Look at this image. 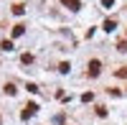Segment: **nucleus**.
<instances>
[{
	"mask_svg": "<svg viewBox=\"0 0 127 125\" xmlns=\"http://www.w3.org/2000/svg\"><path fill=\"white\" fill-rule=\"evenodd\" d=\"M69 69H71V66H69V61H64V64L59 66V71H61V74H66V71H69Z\"/></svg>",
	"mask_w": 127,
	"mask_h": 125,
	"instance_id": "6e6552de",
	"label": "nucleus"
},
{
	"mask_svg": "<svg viewBox=\"0 0 127 125\" xmlns=\"http://www.w3.org/2000/svg\"><path fill=\"white\" fill-rule=\"evenodd\" d=\"M117 49H120V51H127V41H120V44H117Z\"/></svg>",
	"mask_w": 127,
	"mask_h": 125,
	"instance_id": "9b49d317",
	"label": "nucleus"
},
{
	"mask_svg": "<svg viewBox=\"0 0 127 125\" xmlns=\"http://www.w3.org/2000/svg\"><path fill=\"white\" fill-rule=\"evenodd\" d=\"M114 28H117V20H112V18L104 20V31H114Z\"/></svg>",
	"mask_w": 127,
	"mask_h": 125,
	"instance_id": "39448f33",
	"label": "nucleus"
},
{
	"mask_svg": "<svg viewBox=\"0 0 127 125\" xmlns=\"http://www.w3.org/2000/svg\"><path fill=\"white\" fill-rule=\"evenodd\" d=\"M23 10H26L23 5H13V13H15V15H23Z\"/></svg>",
	"mask_w": 127,
	"mask_h": 125,
	"instance_id": "1a4fd4ad",
	"label": "nucleus"
},
{
	"mask_svg": "<svg viewBox=\"0 0 127 125\" xmlns=\"http://www.w3.org/2000/svg\"><path fill=\"white\" fill-rule=\"evenodd\" d=\"M117 77H127V66L125 69H117Z\"/></svg>",
	"mask_w": 127,
	"mask_h": 125,
	"instance_id": "ddd939ff",
	"label": "nucleus"
},
{
	"mask_svg": "<svg viewBox=\"0 0 127 125\" xmlns=\"http://www.w3.org/2000/svg\"><path fill=\"white\" fill-rule=\"evenodd\" d=\"M102 5H104V8H112V5H114V0H102Z\"/></svg>",
	"mask_w": 127,
	"mask_h": 125,
	"instance_id": "f8f14e48",
	"label": "nucleus"
},
{
	"mask_svg": "<svg viewBox=\"0 0 127 125\" xmlns=\"http://www.w3.org/2000/svg\"><path fill=\"white\" fill-rule=\"evenodd\" d=\"M26 33V26L23 23H18V26H13V38H18V36H23Z\"/></svg>",
	"mask_w": 127,
	"mask_h": 125,
	"instance_id": "7ed1b4c3",
	"label": "nucleus"
},
{
	"mask_svg": "<svg viewBox=\"0 0 127 125\" xmlns=\"http://www.w3.org/2000/svg\"><path fill=\"white\" fill-rule=\"evenodd\" d=\"M66 8H71V10H79V0H61Z\"/></svg>",
	"mask_w": 127,
	"mask_h": 125,
	"instance_id": "20e7f679",
	"label": "nucleus"
},
{
	"mask_svg": "<svg viewBox=\"0 0 127 125\" xmlns=\"http://www.w3.org/2000/svg\"><path fill=\"white\" fill-rule=\"evenodd\" d=\"M0 49H3V51H13V44H10V41H3V44H0Z\"/></svg>",
	"mask_w": 127,
	"mask_h": 125,
	"instance_id": "0eeeda50",
	"label": "nucleus"
},
{
	"mask_svg": "<svg viewBox=\"0 0 127 125\" xmlns=\"http://www.w3.org/2000/svg\"><path fill=\"white\" fill-rule=\"evenodd\" d=\"M36 110H38V105H26L23 107V120H28L31 115H36Z\"/></svg>",
	"mask_w": 127,
	"mask_h": 125,
	"instance_id": "f257e3e1",
	"label": "nucleus"
},
{
	"mask_svg": "<svg viewBox=\"0 0 127 125\" xmlns=\"http://www.w3.org/2000/svg\"><path fill=\"white\" fill-rule=\"evenodd\" d=\"M5 92L8 95H15V84H5Z\"/></svg>",
	"mask_w": 127,
	"mask_h": 125,
	"instance_id": "9d476101",
	"label": "nucleus"
},
{
	"mask_svg": "<svg viewBox=\"0 0 127 125\" xmlns=\"http://www.w3.org/2000/svg\"><path fill=\"white\" fill-rule=\"evenodd\" d=\"M20 61H23L26 66H28V64H33V54H23V56H20Z\"/></svg>",
	"mask_w": 127,
	"mask_h": 125,
	"instance_id": "423d86ee",
	"label": "nucleus"
},
{
	"mask_svg": "<svg viewBox=\"0 0 127 125\" xmlns=\"http://www.w3.org/2000/svg\"><path fill=\"white\" fill-rule=\"evenodd\" d=\"M99 69H102V64H99L97 59L89 61V74H92V77H97V74H99Z\"/></svg>",
	"mask_w": 127,
	"mask_h": 125,
	"instance_id": "f03ea898",
	"label": "nucleus"
}]
</instances>
